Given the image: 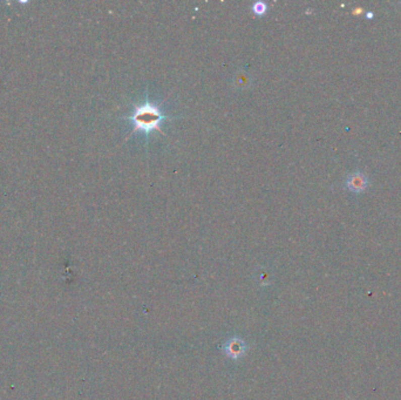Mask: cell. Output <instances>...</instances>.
Returning a JSON list of instances; mask_svg holds the SVG:
<instances>
[{"instance_id": "7a4b0ae2", "label": "cell", "mask_w": 401, "mask_h": 400, "mask_svg": "<svg viewBox=\"0 0 401 400\" xmlns=\"http://www.w3.org/2000/svg\"><path fill=\"white\" fill-rule=\"evenodd\" d=\"M368 179L361 172L353 173L346 179V187L352 193H361L367 188Z\"/></svg>"}, {"instance_id": "3957f363", "label": "cell", "mask_w": 401, "mask_h": 400, "mask_svg": "<svg viewBox=\"0 0 401 400\" xmlns=\"http://www.w3.org/2000/svg\"><path fill=\"white\" fill-rule=\"evenodd\" d=\"M252 10H254V12L256 14H258V16H261V14H264L266 12V5L264 3H256L254 7H252Z\"/></svg>"}, {"instance_id": "6da1fadb", "label": "cell", "mask_w": 401, "mask_h": 400, "mask_svg": "<svg viewBox=\"0 0 401 400\" xmlns=\"http://www.w3.org/2000/svg\"><path fill=\"white\" fill-rule=\"evenodd\" d=\"M167 118L169 117H165L156 104L149 102V100L147 99L146 102L135 108L132 117H129L128 119L132 120L134 124L133 132L143 131L148 135L155 129L163 134V132L160 128V124L161 121H163Z\"/></svg>"}]
</instances>
